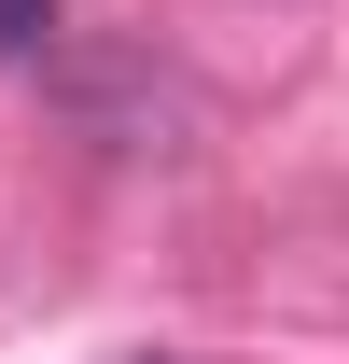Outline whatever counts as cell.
I'll return each instance as SVG.
<instances>
[{
	"label": "cell",
	"instance_id": "6da1fadb",
	"mask_svg": "<svg viewBox=\"0 0 349 364\" xmlns=\"http://www.w3.org/2000/svg\"><path fill=\"white\" fill-rule=\"evenodd\" d=\"M56 43V0H0V70H14V56H43Z\"/></svg>",
	"mask_w": 349,
	"mask_h": 364
},
{
	"label": "cell",
	"instance_id": "7a4b0ae2",
	"mask_svg": "<svg viewBox=\"0 0 349 364\" xmlns=\"http://www.w3.org/2000/svg\"><path fill=\"white\" fill-rule=\"evenodd\" d=\"M154 364H168V350H154Z\"/></svg>",
	"mask_w": 349,
	"mask_h": 364
}]
</instances>
